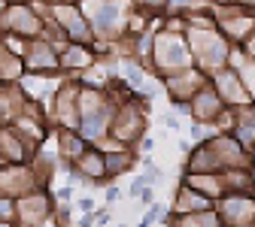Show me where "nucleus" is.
<instances>
[{
    "label": "nucleus",
    "instance_id": "f257e3e1",
    "mask_svg": "<svg viewBox=\"0 0 255 227\" xmlns=\"http://www.w3.org/2000/svg\"><path fill=\"white\" fill-rule=\"evenodd\" d=\"M216 212L225 227H255V197L252 194H225Z\"/></svg>",
    "mask_w": 255,
    "mask_h": 227
},
{
    "label": "nucleus",
    "instance_id": "f03ea898",
    "mask_svg": "<svg viewBox=\"0 0 255 227\" xmlns=\"http://www.w3.org/2000/svg\"><path fill=\"white\" fill-rule=\"evenodd\" d=\"M191 112H195L198 121L210 124V121H222V115L228 112V106H225V100L219 97V91L210 82V85H204L195 97H191Z\"/></svg>",
    "mask_w": 255,
    "mask_h": 227
},
{
    "label": "nucleus",
    "instance_id": "7ed1b4c3",
    "mask_svg": "<svg viewBox=\"0 0 255 227\" xmlns=\"http://www.w3.org/2000/svg\"><path fill=\"white\" fill-rule=\"evenodd\" d=\"M188 61H191V55L185 52V43L176 34H164L161 40H158V64H161L164 70H176L179 73V67L188 64Z\"/></svg>",
    "mask_w": 255,
    "mask_h": 227
},
{
    "label": "nucleus",
    "instance_id": "20e7f679",
    "mask_svg": "<svg viewBox=\"0 0 255 227\" xmlns=\"http://www.w3.org/2000/svg\"><path fill=\"white\" fill-rule=\"evenodd\" d=\"M179 227H225V224H222L219 212L207 209V212H195V215H182Z\"/></svg>",
    "mask_w": 255,
    "mask_h": 227
},
{
    "label": "nucleus",
    "instance_id": "39448f33",
    "mask_svg": "<svg viewBox=\"0 0 255 227\" xmlns=\"http://www.w3.org/2000/svg\"><path fill=\"white\" fill-rule=\"evenodd\" d=\"M164 215H167V209L155 203V206H149V212H146V218L140 221V227H152L155 221H164Z\"/></svg>",
    "mask_w": 255,
    "mask_h": 227
},
{
    "label": "nucleus",
    "instance_id": "423d86ee",
    "mask_svg": "<svg viewBox=\"0 0 255 227\" xmlns=\"http://www.w3.org/2000/svg\"><path fill=\"white\" fill-rule=\"evenodd\" d=\"M243 49H246V58H249V61L255 64V34H252V37H249V40L243 43Z\"/></svg>",
    "mask_w": 255,
    "mask_h": 227
},
{
    "label": "nucleus",
    "instance_id": "0eeeda50",
    "mask_svg": "<svg viewBox=\"0 0 255 227\" xmlns=\"http://www.w3.org/2000/svg\"><path fill=\"white\" fill-rule=\"evenodd\" d=\"M107 200H110V203L119 200V188H110V191H107Z\"/></svg>",
    "mask_w": 255,
    "mask_h": 227
}]
</instances>
